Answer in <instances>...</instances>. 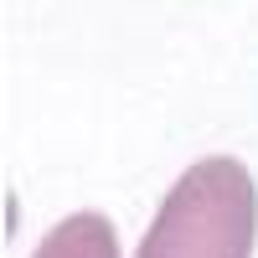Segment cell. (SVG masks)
<instances>
[{"label": "cell", "instance_id": "1", "mask_svg": "<svg viewBox=\"0 0 258 258\" xmlns=\"http://www.w3.org/2000/svg\"><path fill=\"white\" fill-rule=\"evenodd\" d=\"M258 243V181L243 160L207 155L155 207L135 258H253Z\"/></svg>", "mask_w": 258, "mask_h": 258}, {"label": "cell", "instance_id": "2", "mask_svg": "<svg viewBox=\"0 0 258 258\" xmlns=\"http://www.w3.org/2000/svg\"><path fill=\"white\" fill-rule=\"evenodd\" d=\"M31 258H119V232L103 212H73L41 238Z\"/></svg>", "mask_w": 258, "mask_h": 258}]
</instances>
